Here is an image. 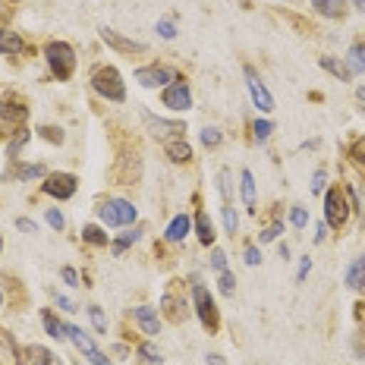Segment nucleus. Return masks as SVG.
<instances>
[{
    "label": "nucleus",
    "instance_id": "1",
    "mask_svg": "<svg viewBox=\"0 0 365 365\" xmlns=\"http://www.w3.org/2000/svg\"><path fill=\"white\" fill-rule=\"evenodd\" d=\"M88 82H91V88H95V95H101L104 101H113V104L126 101V82H123V76H120L117 66L98 63L95 70H91Z\"/></svg>",
    "mask_w": 365,
    "mask_h": 365
},
{
    "label": "nucleus",
    "instance_id": "2",
    "mask_svg": "<svg viewBox=\"0 0 365 365\" xmlns=\"http://www.w3.org/2000/svg\"><path fill=\"white\" fill-rule=\"evenodd\" d=\"M44 60H48L51 73H54L57 82L73 79L76 73V51L66 41H48L44 44Z\"/></svg>",
    "mask_w": 365,
    "mask_h": 365
},
{
    "label": "nucleus",
    "instance_id": "3",
    "mask_svg": "<svg viewBox=\"0 0 365 365\" xmlns=\"http://www.w3.org/2000/svg\"><path fill=\"white\" fill-rule=\"evenodd\" d=\"M98 217L104 227H133L139 217V208L126 199H108L98 205Z\"/></svg>",
    "mask_w": 365,
    "mask_h": 365
},
{
    "label": "nucleus",
    "instance_id": "4",
    "mask_svg": "<svg viewBox=\"0 0 365 365\" xmlns=\"http://www.w3.org/2000/svg\"><path fill=\"white\" fill-rule=\"evenodd\" d=\"M349 211L353 208H349V199H346L340 182H334L331 189H324V224L334 227V230H340V227L346 224Z\"/></svg>",
    "mask_w": 365,
    "mask_h": 365
},
{
    "label": "nucleus",
    "instance_id": "5",
    "mask_svg": "<svg viewBox=\"0 0 365 365\" xmlns=\"http://www.w3.org/2000/svg\"><path fill=\"white\" fill-rule=\"evenodd\" d=\"M161 315L170 324H182L189 318V302H186V293H182V280H170L167 284V290L161 296Z\"/></svg>",
    "mask_w": 365,
    "mask_h": 365
},
{
    "label": "nucleus",
    "instance_id": "6",
    "mask_svg": "<svg viewBox=\"0 0 365 365\" xmlns=\"http://www.w3.org/2000/svg\"><path fill=\"white\" fill-rule=\"evenodd\" d=\"M192 309H195V315H199L202 328L208 331V334H217V331H220V309H217L215 296L205 290L202 284L192 287Z\"/></svg>",
    "mask_w": 365,
    "mask_h": 365
},
{
    "label": "nucleus",
    "instance_id": "7",
    "mask_svg": "<svg viewBox=\"0 0 365 365\" xmlns=\"http://www.w3.org/2000/svg\"><path fill=\"white\" fill-rule=\"evenodd\" d=\"M41 189H44V195H51V199L66 202V199H73V195H76V189H79V180H76V173L57 170V173H48V177H44Z\"/></svg>",
    "mask_w": 365,
    "mask_h": 365
},
{
    "label": "nucleus",
    "instance_id": "8",
    "mask_svg": "<svg viewBox=\"0 0 365 365\" xmlns=\"http://www.w3.org/2000/svg\"><path fill=\"white\" fill-rule=\"evenodd\" d=\"M161 104L167 110H173V113H182V110L192 108V91H189V86H186V79H182V76H177V79H173L170 86L161 91Z\"/></svg>",
    "mask_w": 365,
    "mask_h": 365
},
{
    "label": "nucleus",
    "instance_id": "9",
    "mask_svg": "<svg viewBox=\"0 0 365 365\" xmlns=\"http://www.w3.org/2000/svg\"><path fill=\"white\" fill-rule=\"evenodd\" d=\"M66 340H73V346L79 349V353L86 356V359H88L91 365H110V359L101 353V349L95 346V340H91L88 334L79 328V324H66Z\"/></svg>",
    "mask_w": 365,
    "mask_h": 365
},
{
    "label": "nucleus",
    "instance_id": "10",
    "mask_svg": "<svg viewBox=\"0 0 365 365\" xmlns=\"http://www.w3.org/2000/svg\"><path fill=\"white\" fill-rule=\"evenodd\" d=\"M173 79H177V73L164 63H151V66H139L135 70V82L142 88H167Z\"/></svg>",
    "mask_w": 365,
    "mask_h": 365
},
{
    "label": "nucleus",
    "instance_id": "11",
    "mask_svg": "<svg viewBox=\"0 0 365 365\" xmlns=\"http://www.w3.org/2000/svg\"><path fill=\"white\" fill-rule=\"evenodd\" d=\"M0 120H6V126H22L29 120V104L22 101L16 91H6L0 98Z\"/></svg>",
    "mask_w": 365,
    "mask_h": 365
},
{
    "label": "nucleus",
    "instance_id": "12",
    "mask_svg": "<svg viewBox=\"0 0 365 365\" xmlns=\"http://www.w3.org/2000/svg\"><path fill=\"white\" fill-rule=\"evenodd\" d=\"M242 73H246V86H249V95H252L255 108L262 110V113H271L274 110V98H271L268 86L262 82V76H258L252 66H242Z\"/></svg>",
    "mask_w": 365,
    "mask_h": 365
},
{
    "label": "nucleus",
    "instance_id": "13",
    "mask_svg": "<svg viewBox=\"0 0 365 365\" xmlns=\"http://www.w3.org/2000/svg\"><path fill=\"white\" fill-rule=\"evenodd\" d=\"M142 117H145L148 129L161 142H167V139H182V133H186V123H182V120H161V117H155V113H148V110H142Z\"/></svg>",
    "mask_w": 365,
    "mask_h": 365
},
{
    "label": "nucleus",
    "instance_id": "14",
    "mask_svg": "<svg viewBox=\"0 0 365 365\" xmlns=\"http://www.w3.org/2000/svg\"><path fill=\"white\" fill-rule=\"evenodd\" d=\"M13 356H16V365H63L48 346H38V344L16 346V353Z\"/></svg>",
    "mask_w": 365,
    "mask_h": 365
},
{
    "label": "nucleus",
    "instance_id": "15",
    "mask_svg": "<svg viewBox=\"0 0 365 365\" xmlns=\"http://www.w3.org/2000/svg\"><path fill=\"white\" fill-rule=\"evenodd\" d=\"M101 41L108 44V48L117 51V54H145V51H148L145 41H133V38H123V35L117 32V29H108V26L101 29Z\"/></svg>",
    "mask_w": 365,
    "mask_h": 365
},
{
    "label": "nucleus",
    "instance_id": "16",
    "mask_svg": "<svg viewBox=\"0 0 365 365\" xmlns=\"http://www.w3.org/2000/svg\"><path fill=\"white\" fill-rule=\"evenodd\" d=\"M133 322L139 324L142 334H145L148 340L161 334V318H158V309H151V306H135L133 309Z\"/></svg>",
    "mask_w": 365,
    "mask_h": 365
},
{
    "label": "nucleus",
    "instance_id": "17",
    "mask_svg": "<svg viewBox=\"0 0 365 365\" xmlns=\"http://www.w3.org/2000/svg\"><path fill=\"white\" fill-rule=\"evenodd\" d=\"M29 44L22 41L19 32H10V29H0V54L6 57H16V54H26Z\"/></svg>",
    "mask_w": 365,
    "mask_h": 365
},
{
    "label": "nucleus",
    "instance_id": "18",
    "mask_svg": "<svg viewBox=\"0 0 365 365\" xmlns=\"http://www.w3.org/2000/svg\"><path fill=\"white\" fill-rule=\"evenodd\" d=\"M164 155L170 158L173 164H189L192 161V145L186 139H167L164 142Z\"/></svg>",
    "mask_w": 365,
    "mask_h": 365
},
{
    "label": "nucleus",
    "instance_id": "19",
    "mask_svg": "<svg viewBox=\"0 0 365 365\" xmlns=\"http://www.w3.org/2000/svg\"><path fill=\"white\" fill-rule=\"evenodd\" d=\"M189 230H192V217L189 215H177L167 224V230H164V240L167 242H182L189 237Z\"/></svg>",
    "mask_w": 365,
    "mask_h": 365
},
{
    "label": "nucleus",
    "instance_id": "20",
    "mask_svg": "<svg viewBox=\"0 0 365 365\" xmlns=\"http://www.w3.org/2000/svg\"><path fill=\"white\" fill-rule=\"evenodd\" d=\"M240 192H242V205H246V211L249 215H255L258 202H255V177H252V170L240 173Z\"/></svg>",
    "mask_w": 365,
    "mask_h": 365
},
{
    "label": "nucleus",
    "instance_id": "21",
    "mask_svg": "<svg viewBox=\"0 0 365 365\" xmlns=\"http://www.w3.org/2000/svg\"><path fill=\"white\" fill-rule=\"evenodd\" d=\"M312 10H315L318 16L344 19L346 16V0H312Z\"/></svg>",
    "mask_w": 365,
    "mask_h": 365
},
{
    "label": "nucleus",
    "instance_id": "22",
    "mask_svg": "<svg viewBox=\"0 0 365 365\" xmlns=\"http://www.w3.org/2000/svg\"><path fill=\"white\" fill-rule=\"evenodd\" d=\"M346 287L349 290H356V293H365V255H359L346 268Z\"/></svg>",
    "mask_w": 365,
    "mask_h": 365
},
{
    "label": "nucleus",
    "instance_id": "23",
    "mask_svg": "<svg viewBox=\"0 0 365 365\" xmlns=\"http://www.w3.org/2000/svg\"><path fill=\"white\" fill-rule=\"evenodd\" d=\"M139 240H142V227H126V230H123V233H120V237H117V240H113L110 252H113V255H117V258H120V255H123V252H126V249H129V246H135V242H139Z\"/></svg>",
    "mask_w": 365,
    "mask_h": 365
},
{
    "label": "nucleus",
    "instance_id": "24",
    "mask_svg": "<svg viewBox=\"0 0 365 365\" xmlns=\"http://www.w3.org/2000/svg\"><path fill=\"white\" fill-rule=\"evenodd\" d=\"M195 233H199V242L202 246H211V242H215V224H211V217H208V211H199V215H195Z\"/></svg>",
    "mask_w": 365,
    "mask_h": 365
},
{
    "label": "nucleus",
    "instance_id": "25",
    "mask_svg": "<svg viewBox=\"0 0 365 365\" xmlns=\"http://www.w3.org/2000/svg\"><path fill=\"white\" fill-rule=\"evenodd\" d=\"M4 177H10V180H19V182H26V180H38V177H48V170H44V164H19L16 170L4 173Z\"/></svg>",
    "mask_w": 365,
    "mask_h": 365
},
{
    "label": "nucleus",
    "instance_id": "26",
    "mask_svg": "<svg viewBox=\"0 0 365 365\" xmlns=\"http://www.w3.org/2000/svg\"><path fill=\"white\" fill-rule=\"evenodd\" d=\"M41 322H44V331H48V337L54 340H66V324L60 322L51 309H41Z\"/></svg>",
    "mask_w": 365,
    "mask_h": 365
},
{
    "label": "nucleus",
    "instance_id": "27",
    "mask_svg": "<svg viewBox=\"0 0 365 365\" xmlns=\"http://www.w3.org/2000/svg\"><path fill=\"white\" fill-rule=\"evenodd\" d=\"M346 66L349 73H365V41H353L349 44V54H346Z\"/></svg>",
    "mask_w": 365,
    "mask_h": 365
},
{
    "label": "nucleus",
    "instance_id": "28",
    "mask_svg": "<svg viewBox=\"0 0 365 365\" xmlns=\"http://www.w3.org/2000/svg\"><path fill=\"white\" fill-rule=\"evenodd\" d=\"M318 63H322V70H328L331 76H337L340 82H349V79H353V73H349V66L344 63V60H337V57H322Z\"/></svg>",
    "mask_w": 365,
    "mask_h": 365
},
{
    "label": "nucleus",
    "instance_id": "29",
    "mask_svg": "<svg viewBox=\"0 0 365 365\" xmlns=\"http://www.w3.org/2000/svg\"><path fill=\"white\" fill-rule=\"evenodd\" d=\"M82 240H86L88 246H108V233H104L98 224H86V227H82Z\"/></svg>",
    "mask_w": 365,
    "mask_h": 365
},
{
    "label": "nucleus",
    "instance_id": "30",
    "mask_svg": "<svg viewBox=\"0 0 365 365\" xmlns=\"http://www.w3.org/2000/svg\"><path fill=\"white\" fill-rule=\"evenodd\" d=\"M29 139H32V133H29V129H16V135H13L10 145H6V158H13V161H16L19 151H22V145H26Z\"/></svg>",
    "mask_w": 365,
    "mask_h": 365
},
{
    "label": "nucleus",
    "instance_id": "31",
    "mask_svg": "<svg viewBox=\"0 0 365 365\" xmlns=\"http://www.w3.org/2000/svg\"><path fill=\"white\" fill-rule=\"evenodd\" d=\"M139 359L145 365H161V349L151 344V340H145V344H139Z\"/></svg>",
    "mask_w": 365,
    "mask_h": 365
},
{
    "label": "nucleus",
    "instance_id": "32",
    "mask_svg": "<svg viewBox=\"0 0 365 365\" xmlns=\"http://www.w3.org/2000/svg\"><path fill=\"white\" fill-rule=\"evenodd\" d=\"M38 135H41L44 142H51V145H63V129L60 126H38Z\"/></svg>",
    "mask_w": 365,
    "mask_h": 365
},
{
    "label": "nucleus",
    "instance_id": "33",
    "mask_svg": "<svg viewBox=\"0 0 365 365\" xmlns=\"http://www.w3.org/2000/svg\"><path fill=\"white\" fill-rule=\"evenodd\" d=\"M199 139H202V145H205V148H217L224 135H220V129H217V126H205L202 133H199Z\"/></svg>",
    "mask_w": 365,
    "mask_h": 365
},
{
    "label": "nucleus",
    "instance_id": "34",
    "mask_svg": "<svg viewBox=\"0 0 365 365\" xmlns=\"http://www.w3.org/2000/svg\"><path fill=\"white\" fill-rule=\"evenodd\" d=\"M217 290L224 296H233V290H237V277H233V271H220L217 274Z\"/></svg>",
    "mask_w": 365,
    "mask_h": 365
},
{
    "label": "nucleus",
    "instance_id": "35",
    "mask_svg": "<svg viewBox=\"0 0 365 365\" xmlns=\"http://www.w3.org/2000/svg\"><path fill=\"white\" fill-rule=\"evenodd\" d=\"M224 227H227V233H230V237L240 230V217H237V208H233V202L224 205Z\"/></svg>",
    "mask_w": 365,
    "mask_h": 365
},
{
    "label": "nucleus",
    "instance_id": "36",
    "mask_svg": "<svg viewBox=\"0 0 365 365\" xmlns=\"http://www.w3.org/2000/svg\"><path fill=\"white\" fill-rule=\"evenodd\" d=\"M290 224L296 227V230H306L309 227V211L302 208V205H293L290 208Z\"/></svg>",
    "mask_w": 365,
    "mask_h": 365
},
{
    "label": "nucleus",
    "instance_id": "37",
    "mask_svg": "<svg viewBox=\"0 0 365 365\" xmlns=\"http://www.w3.org/2000/svg\"><path fill=\"white\" fill-rule=\"evenodd\" d=\"M88 318H91V324H95L98 334H108V318H104L101 309H98V306H88Z\"/></svg>",
    "mask_w": 365,
    "mask_h": 365
},
{
    "label": "nucleus",
    "instance_id": "38",
    "mask_svg": "<svg viewBox=\"0 0 365 365\" xmlns=\"http://www.w3.org/2000/svg\"><path fill=\"white\" fill-rule=\"evenodd\" d=\"M280 233H284V224H280V220H274L271 227H264V230L258 233V242H274Z\"/></svg>",
    "mask_w": 365,
    "mask_h": 365
},
{
    "label": "nucleus",
    "instance_id": "39",
    "mask_svg": "<svg viewBox=\"0 0 365 365\" xmlns=\"http://www.w3.org/2000/svg\"><path fill=\"white\" fill-rule=\"evenodd\" d=\"M349 158H353L359 167H365V135H359V139L349 145Z\"/></svg>",
    "mask_w": 365,
    "mask_h": 365
},
{
    "label": "nucleus",
    "instance_id": "40",
    "mask_svg": "<svg viewBox=\"0 0 365 365\" xmlns=\"http://www.w3.org/2000/svg\"><path fill=\"white\" fill-rule=\"evenodd\" d=\"M158 35H161L164 41H173V38H177V26H173V19H161V22H158Z\"/></svg>",
    "mask_w": 365,
    "mask_h": 365
},
{
    "label": "nucleus",
    "instance_id": "41",
    "mask_svg": "<svg viewBox=\"0 0 365 365\" xmlns=\"http://www.w3.org/2000/svg\"><path fill=\"white\" fill-rule=\"evenodd\" d=\"M271 133H274V123H271V120H255V142H264Z\"/></svg>",
    "mask_w": 365,
    "mask_h": 365
},
{
    "label": "nucleus",
    "instance_id": "42",
    "mask_svg": "<svg viewBox=\"0 0 365 365\" xmlns=\"http://www.w3.org/2000/svg\"><path fill=\"white\" fill-rule=\"evenodd\" d=\"M211 271H227V252L224 249H211Z\"/></svg>",
    "mask_w": 365,
    "mask_h": 365
},
{
    "label": "nucleus",
    "instance_id": "43",
    "mask_svg": "<svg viewBox=\"0 0 365 365\" xmlns=\"http://www.w3.org/2000/svg\"><path fill=\"white\" fill-rule=\"evenodd\" d=\"M324 182H328V173H324V167H318L315 177H312V192L322 195V192H324Z\"/></svg>",
    "mask_w": 365,
    "mask_h": 365
},
{
    "label": "nucleus",
    "instance_id": "44",
    "mask_svg": "<svg viewBox=\"0 0 365 365\" xmlns=\"http://www.w3.org/2000/svg\"><path fill=\"white\" fill-rule=\"evenodd\" d=\"M353 353L359 356V359H365V328H359L353 334Z\"/></svg>",
    "mask_w": 365,
    "mask_h": 365
},
{
    "label": "nucleus",
    "instance_id": "45",
    "mask_svg": "<svg viewBox=\"0 0 365 365\" xmlns=\"http://www.w3.org/2000/svg\"><path fill=\"white\" fill-rule=\"evenodd\" d=\"M48 224L54 227V230H63V224H66V220H63V215H60L57 208H48Z\"/></svg>",
    "mask_w": 365,
    "mask_h": 365
},
{
    "label": "nucleus",
    "instance_id": "46",
    "mask_svg": "<svg viewBox=\"0 0 365 365\" xmlns=\"http://www.w3.org/2000/svg\"><path fill=\"white\" fill-rule=\"evenodd\" d=\"M60 277H63V284H66V287H82V284H79V274H76V268H63V271H60Z\"/></svg>",
    "mask_w": 365,
    "mask_h": 365
},
{
    "label": "nucleus",
    "instance_id": "47",
    "mask_svg": "<svg viewBox=\"0 0 365 365\" xmlns=\"http://www.w3.org/2000/svg\"><path fill=\"white\" fill-rule=\"evenodd\" d=\"M242 258H246V264H249V268H255V264L262 262V252H258L255 246H246V252H242Z\"/></svg>",
    "mask_w": 365,
    "mask_h": 365
},
{
    "label": "nucleus",
    "instance_id": "48",
    "mask_svg": "<svg viewBox=\"0 0 365 365\" xmlns=\"http://www.w3.org/2000/svg\"><path fill=\"white\" fill-rule=\"evenodd\" d=\"M309 271H312V258L306 255V258H302V262H299V274H296V280H299V284H302V280L309 277Z\"/></svg>",
    "mask_w": 365,
    "mask_h": 365
},
{
    "label": "nucleus",
    "instance_id": "49",
    "mask_svg": "<svg viewBox=\"0 0 365 365\" xmlns=\"http://www.w3.org/2000/svg\"><path fill=\"white\" fill-rule=\"evenodd\" d=\"M353 318H356V324H359V328H365V302H356V306H353Z\"/></svg>",
    "mask_w": 365,
    "mask_h": 365
},
{
    "label": "nucleus",
    "instance_id": "50",
    "mask_svg": "<svg viewBox=\"0 0 365 365\" xmlns=\"http://www.w3.org/2000/svg\"><path fill=\"white\" fill-rule=\"evenodd\" d=\"M16 227H19L22 233H35V230H38L35 220H29V217H19V220H16Z\"/></svg>",
    "mask_w": 365,
    "mask_h": 365
},
{
    "label": "nucleus",
    "instance_id": "51",
    "mask_svg": "<svg viewBox=\"0 0 365 365\" xmlns=\"http://www.w3.org/2000/svg\"><path fill=\"white\" fill-rule=\"evenodd\" d=\"M324 237H328V224L322 220V224H315V242H322Z\"/></svg>",
    "mask_w": 365,
    "mask_h": 365
},
{
    "label": "nucleus",
    "instance_id": "52",
    "mask_svg": "<svg viewBox=\"0 0 365 365\" xmlns=\"http://www.w3.org/2000/svg\"><path fill=\"white\" fill-rule=\"evenodd\" d=\"M57 306L63 309V312H76V306H73L70 299H66V296H57Z\"/></svg>",
    "mask_w": 365,
    "mask_h": 365
},
{
    "label": "nucleus",
    "instance_id": "53",
    "mask_svg": "<svg viewBox=\"0 0 365 365\" xmlns=\"http://www.w3.org/2000/svg\"><path fill=\"white\" fill-rule=\"evenodd\" d=\"M208 359V365H224V356H217V353H211V356H205Z\"/></svg>",
    "mask_w": 365,
    "mask_h": 365
},
{
    "label": "nucleus",
    "instance_id": "54",
    "mask_svg": "<svg viewBox=\"0 0 365 365\" xmlns=\"http://www.w3.org/2000/svg\"><path fill=\"white\" fill-rule=\"evenodd\" d=\"M356 6H359V13H365V0H353Z\"/></svg>",
    "mask_w": 365,
    "mask_h": 365
},
{
    "label": "nucleus",
    "instance_id": "55",
    "mask_svg": "<svg viewBox=\"0 0 365 365\" xmlns=\"http://www.w3.org/2000/svg\"><path fill=\"white\" fill-rule=\"evenodd\" d=\"M359 98H362V101H365V88H359Z\"/></svg>",
    "mask_w": 365,
    "mask_h": 365
},
{
    "label": "nucleus",
    "instance_id": "56",
    "mask_svg": "<svg viewBox=\"0 0 365 365\" xmlns=\"http://www.w3.org/2000/svg\"><path fill=\"white\" fill-rule=\"evenodd\" d=\"M0 306H4V293H0Z\"/></svg>",
    "mask_w": 365,
    "mask_h": 365
},
{
    "label": "nucleus",
    "instance_id": "57",
    "mask_svg": "<svg viewBox=\"0 0 365 365\" xmlns=\"http://www.w3.org/2000/svg\"><path fill=\"white\" fill-rule=\"evenodd\" d=\"M0 252H4V240H0Z\"/></svg>",
    "mask_w": 365,
    "mask_h": 365
}]
</instances>
